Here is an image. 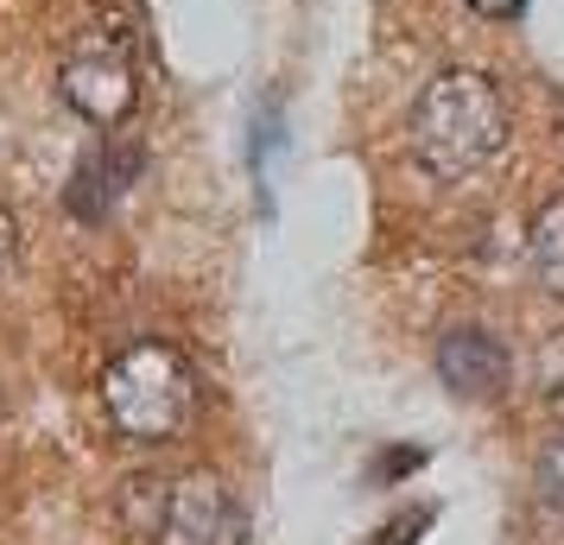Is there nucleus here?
I'll use <instances>...</instances> for the list:
<instances>
[{
  "instance_id": "8",
  "label": "nucleus",
  "mask_w": 564,
  "mask_h": 545,
  "mask_svg": "<svg viewBox=\"0 0 564 545\" xmlns=\"http://www.w3.org/2000/svg\"><path fill=\"white\" fill-rule=\"evenodd\" d=\"M539 393H545V406H558L564 413V330H552V337L539 342Z\"/></svg>"
},
{
  "instance_id": "7",
  "label": "nucleus",
  "mask_w": 564,
  "mask_h": 545,
  "mask_svg": "<svg viewBox=\"0 0 564 545\" xmlns=\"http://www.w3.org/2000/svg\"><path fill=\"white\" fill-rule=\"evenodd\" d=\"M527 260H533V280L552 298H564V197L533 216V229H527Z\"/></svg>"
},
{
  "instance_id": "3",
  "label": "nucleus",
  "mask_w": 564,
  "mask_h": 545,
  "mask_svg": "<svg viewBox=\"0 0 564 545\" xmlns=\"http://www.w3.org/2000/svg\"><path fill=\"white\" fill-rule=\"evenodd\" d=\"M197 406V368L172 342H128L102 368V413L128 444H165Z\"/></svg>"
},
{
  "instance_id": "10",
  "label": "nucleus",
  "mask_w": 564,
  "mask_h": 545,
  "mask_svg": "<svg viewBox=\"0 0 564 545\" xmlns=\"http://www.w3.org/2000/svg\"><path fill=\"white\" fill-rule=\"evenodd\" d=\"M13 260H20V229H13V216L0 209V280L13 273Z\"/></svg>"
},
{
  "instance_id": "9",
  "label": "nucleus",
  "mask_w": 564,
  "mask_h": 545,
  "mask_svg": "<svg viewBox=\"0 0 564 545\" xmlns=\"http://www.w3.org/2000/svg\"><path fill=\"white\" fill-rule=\"evenodd\" d=\"M539 489H545V501H558L564 508V432L539 450Z\"/></svg>"
},
{
  "instance_id": "11",
  "label": "nucleus",
  "mask_w": 564,
  "mask_h": 545,
  "mask_svg": "<svg viewBox=\"0 0 564 545\" xmlns=\"http://www.w3.org/2000/svg\"><path fill=\"white\" fill-rule=\"evenodd\" d=\"M469 7H476V13H488V20H501V13H513V7H520V0H469Z\"/></svg>"
},
{
  "instance_id": "1",
  "label": "nucleus",
  "mask_w": 564,
  "mask_h": 545,
  "mask_svg": "<svg viewBox=\"0 0 564 545\" xmlns=\"http://www.w3.org/2000/svg\"><path fill=\"white\" fill-rule=\"evenodd\" d=\"M508 96L482 70H437L412 102V159L437 184H463L508 153Z\"/></svg>"
},
{
  "instance_id": "2",
  "label": "nucleus",
  "mask_w": 564,
  "mask_h": 545,
  "mask_svg": "<svg viewBox=\"0 0 564 545\" xmlns=\"http://www.w3.org/2000/svg\"><path fill=\"white\" fill-rule=\"evenodd\" d=\"M115 508L133 545H248V508L216 476H128Z\"/></svg>"
},
{
  "instance_id": "6",
  "label": "nucleus",
  "mask_w": 564,
  "mask_h": 545,
  "mask_svg": "<svg viewBox=\"0 0 564 545\" xmlns=\"http://www.w3.org/2000/svg\"><path fill=\"white\" fill-rule=\"evenodd\" d=\"M140 178V146H96V153L77 165V178H70V216L77 222H96L108 216V204Z\"/></svg>"
},
{
  "instance_id": "5",
  "label": "nucleus",
  "mask_w": 564,
  "mask_h": 545,
  "mask_svg": "<svg viewBox=\"0 0 564 545\" xmlns=\"http://www.w3.org/2000/svg\"><path fill=\"white\" fill-rule=\"evenodd\" d=\"M437 381L457 400H495L508 393V349L488 330H451L437 342Z\"/></svg>"
},
{
  "instance_id": "4",
  "label": "nucleus",
  "mask_w": 564,
  "mask_h": 545,
  "mask_svg": "<svg viewBox=\"0 0 564 545\" xmlns=\"http://www.w3.org/2000/svg\"><path fill=\"white\" fill-rule=\"evenodd\" d=\"M57 96L77 108L89 128H121L140 102V70H133L128 32H83L70 57L57 64Z\"/></svg>"
}]
</instances>
